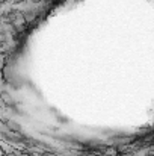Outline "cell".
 <instances>
[]
</instances>
